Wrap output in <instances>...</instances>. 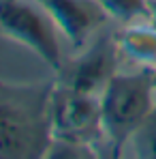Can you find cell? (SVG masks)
<instances>
[{"instance_id":"cell-1","label":"cell","mask_w":156,"mask_h":159,"mask_svg":"<svg viewBox=\"0 0 156 159\" xmlns=\"http://www.w3.org/2000/svg\"><path fill=\"white\" fill-rule=\"evenodd\" d=\"M56 82L0 80V157H45L52 144L49 101Z\"/></svg>"},{"instance_id":"cell-2","label":"cell","mask_w":156,"mask_h":159,"mask_svg":"<svg viewBox=\"0 0 156 159\" xmlns=\"http://www.w3.org/2000/svg\"><path fill=\"white\" fill-rule=\"evenodd\" d=\"M156 106L154 71L116 73L101 93V118L111 155H122L130 135Z\"/></svg>"},{"instance_id":"cell-3","label":"cell","mask_w":156,"mask_h":159,"mask_svg":"<svg viewBox=\"0 0 156 159\" xmlns=\"http://www.w3.org/2000/svg\"><path fill=\"white\" fill-rule=\"evenodd\" d=\"M0 30L26 45L53 71L62 62L58 26L39 0H0Z\"/></svg>"},{"instance_id":"cell-4","label":"cell","mask_w":156,"mask_h":159,"mask_svg":"<svg viewBox=\"0 0 156 159\" xmlns=\"http://www.w3.org/2000/svg\"><path fill=\"white\" fill-rule=\"evenodd\" d=\"M49 125L52 138L90 144L96 148V144L105 138L101 97L56 82L49 101Z\"/></svg>"},{"instance_id":"cell-5","label":"cell","mask_w":156,"mask_h":159,"mask_svg":"<svg viewBox=\"0 0 156 159\" xmlns=\"http://www.w3.org/2000/svg\"><path fill=\"white\" fill-rule=\"evenodd\" d=\"M118 50H120L118 39L116 41L111 37L96 39L86 52H81L77 58L69 60L58 69V84L101 97L109 80L116 75Z\"/></svg>"},{"instance_id":"cell-6","label":"cell","mask_w":156,"mask_h":159,"mask_svg":"<svg viewBox=\"0 0 156 159\" xmlns=\"http://www.w3.org/2000/svg\"><path fill=\"white\" fill-rule=\"evenodd\" d=\"M64 39L81 48L109 17L101 0H39Z\"/></svg>"},{"instance_id":"cell-7","label":"cell","mask_w":156,"mask_h":159,"mask_svg":"<svg viewBox=\"0 0 156 159\" xmlns=\"http://www.w3.org/2000/svg\"><path fill=\"white\" fill-rule=\"evenodd\" d=\"M118 45L130 60L148 69H156V26L129 24L120 32Z\"/></svg>"},{"instance_id":"cell-8","label":"cell","mask_w":156,"mask_h":159,"mask_svg":"<svg viewBox=\"0 0 156 159\" xmlns=\"http://www.w3.org/2000/svg\"><path fill=\"white\" fill-rule=\"evenodd\" d=\"M126 151L135 157L156 159V106L143 120V125L130 135V140L124 146V153Z\"/></svg>"},{"instance_id":"cell-9","label":"cell","mask_w":156,"mask_h":159,"mask_svg":"<svg viewBox=\"0 0 156 159\" xmlns=\"http://www.w3.org/2000/svg\"><path fill=\"white\" fill-rule=\"evenodd\" d=\"M101 4L120 22H133L139 15H148V0H101Z\"/></svg>"},{"instance_id":"cell-10","label":"cell","mask_w":156,"mask_h":159,"mask_svg":"<svg viewBox=\"0 0 156 159\" xmlns=\"http://www.w3.org/2000/svg\"><path fill=\"white\" fill-rule=\"evenodd\" d=\"M45 157H56V159H83V157H96V148L90 144H79V142H69V140H58L52 138V144L47 148Z\"/></svg>"},{"instance_id":"cell-11","label":"cell","mask_w":156,"mask_h":159,"mask_svg":"<svg viewBox=\"0 0 156 159\" xmlns=\"http://www.w3.org/2000/svg\"><path fill=\"white\" fill-rule=\"evenodd\" d=\"M148 15L156 22V0H148Z\"/></svg>"},{"instance_id":"cell-12","label":"cell","mask_w":156,"mask_h":159,"mask_svg":"<svg viewBox=\"0 0 156 159\" xmlns=\"http://www.w3.org/2000/svg\"><path fill=\"white\" fill-rule=\"evenodd\" d=\"M154 71V88H156V69H152Z\"/></svg>"}]
</instances>
